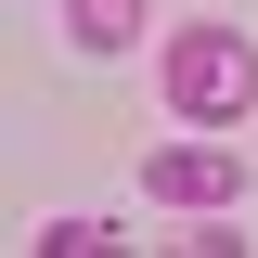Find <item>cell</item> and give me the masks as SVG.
I'll return each mask as SVG.
<instances>
[{
  "instance_id": "cell-1",
  "label": "cell",
  "mask_w": 258,
  "mask_h": 258,
  "mask_svg": "<svg viewBox=\"0 0 258 258\" xmlns=\"http://www.w3.org/2000/svg\"><path fill=\"white\" fill-rule=\"evenodd\" d=\"M168 103H181L194 129H232L258 103V39L245 26H181L168 39Z\"/></svg>"
},
{
  "instance_id": "cell-2",
  "label": "cell",
  "mask_w": 258,
  "mask_h": 258,
  "mask_svg": "<svg viewBox=\"0 0 258 258\" xmlns=\"http://www.w3.org/2000/svg\"><path fill=\"white\" fill-rule=\"evenodd\" d=\"M142 181H155V207H194V220H232V207H245V168H232L220 142H155Z\"/></svg>"
},
{
  "instance_id": "cell-3",
  "label": "cell",
  "mask_w": 258,
  "mask_h": 258,
  "mask_svg": "<svg viewBox=\"0 0 258 258\" xmlns=\"http://www.w3.org/2000/svg\"><path fill=\"white\" fill-rule=\"evenodd\" d=\"M64 39L78 52H129L142 39V0H64Z\"/></svg>"
}]
</instances>
